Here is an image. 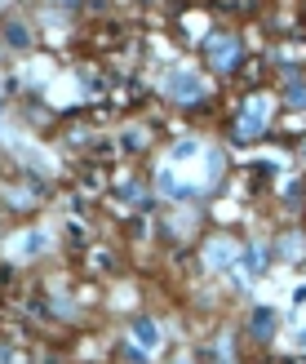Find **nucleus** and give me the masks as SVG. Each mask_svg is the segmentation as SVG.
Listing matches in <instances>:
<instances>
[{
	"mask_svg": "<svg viewBox=\"0 0 306 364\" xmlns=\"http://www.w3.org/2000/svg\"><path fill=\"white\" fill-rule=\"evenodd\" d=\"M200 94H204V85H200V76H195V71H177V76H169V98L195 102Z\"/></svg>",
	"mask_w": 306,
	"mask_h": 364,
	"instance_id": "nucleus-1",
	"label": "nucleus"
},
{
	"mask_svg": "<svg viewBox=\"0 0 306 364\" xmlns=\"http://www.w3.org/2000/svg\"><path fill=\"white\" fill-rule=\"evenodd\" d=\"M266 112H271V102H266V98H253V102H248V107H244V120H240V134H244V138H258V134H262V124H266V120H262Z\"/></svg>",
	"mask_w": 306,
	"mask_h": 364,
	"instance_id": "nucleus-2",
	"label": "nucleus"
},
{
	"mask_svg": "<svg viewBox=\"0 0 306 364\" xmlns=\"http://www.w3.org/2000/svg\"><path fill=\"white\" fill-rule=\"evenodd\" d=\"M209 63L213 67H231L236 63V41H231V36H213L209 41Z\"/></svg>",
	"mask_w": 306,
	"mask_h": 364,
	"instance_id": "nucleus-3",
	"label": "nucleus"
},
{
	"mask_svg": "<svg viewBox=\"0 0 306 364\" xmlns=\"http://www.w3.org/2000/svg\"><path fill=\"white\" fill-rule=\"evenodd\" d=\"M236 245H231V240H213L209 249H204V258H209V267H231V258H236Z\"/></svg>",
	"mask_w": 306,
	"mask_h": 364,
	"instance_id": "nucleus-4",
	"label": "nucleus"
},
{
	"mask_svg": "<svg viewBox=\"0 0 306 364\" xmlns=\"http://www.w3.org/2000/svg\"><path fill=\"white\" fill-rule=\"evenodd\" d=\"M133 342H138L142 351H155V347H160V333H155V324H151V320H138V324H133Z\"/></svg>",
	"mask_w": 306,
	"mask_h": 364,
	"instance_id": "nucleus-5",
	"label": "nucleus"
},
{
	"mask_svg": "<svg viewBox=\"0 0 306 364\" xmlns=\"http://www.w3.org/2000/svg\"><path fill=\"white\" fill-rule=\"evenodd\" d=\"M45 245H49L45 235H23V240L13 245V253H23V249H45Z\"/></svg>",
	"mask_w": 306,
	"mask_h": 364,
	"instance_id": "nucleus-6",
	"label": "nucleus"
},
{
	"mask_svg": "<svg viewBox=\"0 0 306 364\" xmlns=\"http://www.w3.org/2000/svg\"><path fill=\"white\" fill-rule=\"evenodd\" d=\"M253 324H258V333L266 338V329H271V316H266V311H258V316H253Z\"/></svg>",
	"mask_w": 306,
	"mask_h": 364,
	"instance_id": "nucleus-7",
	"label": "nucleus"
}]
</instances>
